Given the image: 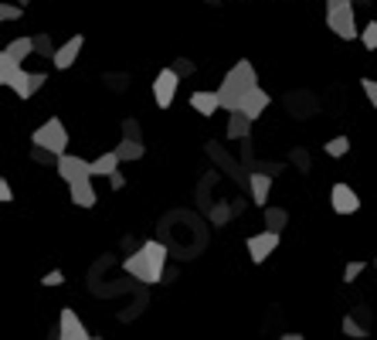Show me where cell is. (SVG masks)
Returning a JSON list of instances; mask_svg holds the SVG:
<instances>
[{
	"label": "cell",
	"mask_w": 377,
	"mask_h": 340,
	"mask_svg": "<svg viewBox=\"0 0 377 340\" xmlns=\"http://www.w3.org/2000/svg\"><path fill=\"white\" fill-rule=\"evenodd\" d=\"M164 262H167V245H160V242H143L140 252H133L122 262V269H126L133 279L157 286V282L164 279Z\"/></svg>",
	"instance_id": "obj_1"
},
{
	"label": "cell",
	"mask_w": 377,
	"mask_h": 340,
	"mask_svg": "<svg viewBox=\"0 0 377 340\" xmlns=\"http://www.w3.org/2000/svg\"><path fill=\"white\" fill-rule=\"evenodd\" d=\"M255 85H259L255 65L242 58L238 65H231V72L224 75V82L218 85V99H221V109L235 112V109H238V102H242V95H245L248 88H255Z\"/></svg>",
	"instance_id": "obj_2"
},
{
	"label": "cell",
	"mask_w": 377,
	"mask_h": 340,
	"mask_svg": "<svg viewBox=\"0 0 377 340\" xmlns=\"http://www.w3.org/2000/svg\"><path fill=\"white\" fill-rule=\"evenodd\" d=\"M31 143L34 147H44V150H51V154H65V147H68V130H65V123L62 119H48L44 126H38L34 133H31Z\"/></svg>",
	"instance_id": "obj_3"
},
{
	"label": "cell",
	"mask_w": 377,
	"mask_h": 340,
	"mask_svg": "<svg viewBox=\"0 0 377 340\" xmlns=\"http://www.w3.org/2000/svg\"><path fill=\"white\" fill-rule=\"evenodd\" d=\"M326 27H330L337 38H343V41L361 38V31H357V17H354V3H343V7L326 10Z\"/></svg>",
	"instance_id": "obj_4"
},
{
	"label": "cell",
	"mask_w": 377,
	"mask_h": 340,
	"mask_svg": "<svg viewBox=\"0 0 377 340\" xmlns=\"http://www.w3.org/2000/svg\"><path fill=\"white\" fill-rule=\"evenodd\" d=\"M177 85H181V75H177L174 69L157 72V79H153V99H157V106H160V109H170V106H174Z\"/></svg>",
	"instance_id": "obj_5"
},
{
	"label": "cell",
	"mask_w": 377,
	"mask_h": 340,
	"mask_svg": "<svg viewBox=\"0 0 377 340\" xmlns=\"http://www.w3.org/2000/svg\"><path fill=\"white\" fill-rule=\"evenodd\" d=\"M55 170H58V177H62L65 184L82 180V177H92V164L82 160V157H72V154H62V157L55 160Z\"/></svg>",
	"instance_id": "obj_6"
},
{
	"label": "cell",
	"mask_w": 377,
	"mask_h": 340,
	"mask_svg": "<svg viewBox=\"0 0 377 340\" xmlns=\"http://www.w3.org/2000/svg\"><path fill=\"white\" fill-rule=\"evenodd\" d=\"M276 249H279V232H272V228H265V232H259V235L248 239V255H252L255 265H262Z\"/></svg>",
	"instance_id": "obj_7"
},
{
	"label": "cell",
	"mask_w": 377,
	"mask_h": 340,
	"mask_svg": "<svg viewBox=\"0 0 377 340\" xmlns=\"http://www.w3.org/2000/svg\"><path fill=\"white\" fill-rule=\"evenodd\" d=\"M330 204H333L337 215H357V211H361V197H357V191L347 187V184H333Z\"/></svg>",
	"instance_id": "obj_8"
},
{
	"label": "cell",
	"mask_w": 377,
	"mask_h": 340,
	"mask_svg": "<svg viewBox=\"0 0 377 340\" xmlns=\"http://www.w3.org/2000/svg\"><path fill=\"white\" fill-rule=\"evenodd\" d=\"M269 102H272V99H269V92L255 85V88H248V92L242 95V102H238V109H235V112H245L248 119H259V116L269 109Z\"/></svg>",
	"instance_id": "obj_9"
},
{
	"label": "cell",
	"mask_w": 377,
	"mask_h": 340,
	"mask_svg": "<svg viewBox=\"0 0 377 340\" xmlns=\"http://www.w3.org/2000/svg\"><path fill=\"white\" fill-rule=\"evenodd\" d=\"M58 337L62 340H89L92 334H89V327L79 320V313L75 310H62V320H58Z\"/></svg>",
	"instance_id": "obj_10"
},
{
	"label": "cell",
	"mask_w": 377,
	"mask_h": 340,
	"mask_svg": "<svg viewBox=\"0 0 377 340\" xmlns=\"http://www.w3.org/2000/svg\"><path fill=\"white\" fill-rule=\"evenodd\" d=\"M82 45H86V38H82V34L68 38V41H65V45H62L58 51H55V58H51V62H55V69H58V72L72 69V65H75V58L82 55Z\"/></svg>",
	"instance_id": "obj_11"
},
{
	"label": "cell",
	"mask_w": 377,
	"mask_h": 340,
	"mask_svg": "<svg viewBox=\"0 0 377 340\" xmlns=\"http://www.w3.org/2000/svg\"><path fill=\"white\" fill-rule=\"evenodd\" d=\"M68 194H72V201L79 204V208H92L95 201V187H92V177H82V180H72L68 184Z\"/></svg>",
	"instance_id": "obj_12"
},
{
	"label": "cell",
	"mask_w": 377,
	"mask_h": 340,
	"mask_svg": "<svg viewBox=\"0 0 377 340\" xmlns=\"http://www.w3.org/2000/svg\"><path fill=\"white\" fill-rule=\"evenodd\" d=\"M190 109L211 119V116L221 109V99H218V92H194V95H190Z\"/></svg>",
	"instance_id": "obj_13"
},
{
	"label": "cell",
	"mask_w": 377,
	"mask_h": 340,
	"mask_svg": "<svg viewBox=\"0 0 377 340\" xmlns=\"http://www.w3.org/2000/svg\"><path fill=\"white\" fill-rule=\"evenodd\" d=\"M269 194H272V177L269 173H252V201L259 208H265Z\"/></svg>",
	"instance_id": "obj_14"
},
{
	"label": "cell",
	"mask_w": 377,
	"mask_h": 340,
	"mask_svg": "<svg viewBox=\"0 0 377 340\" xmlns=\"http://www.w3.org/2000/svg\"><path fill=\"white\" fill-rule=\"evenodd\" d=\"M252 123L255 119H248L245 112H231V119H228V140H245L252 133Z\"/></svg>",
	"instance_id": "obj_15"
},
{
	"label": "cell",
	"mask_w": 377,
	"mask_h": 340,
	"mask_svg": "<svg viewBox=\"0 0 377 340\" xmlns=\"http://www.w3.org/2000/svg\"><path fill=\"white\" fill-rule=\"evenodd\" d=\"M143 154H146L143 140H133V136H122V143L116 147V157H119V160H140Z\"/></svg>",
	"instance_id": "obj_16"
},
{
	"label": "cell",
	"mask_w": 377,
	"mask_h": 340,
	"mask_svg": "<svg viewBox=\"0 0 377 340\" xmlns=\"http://www.w3.org/2000/svg\"><path fill=\"white\" fill-rule=\"evenodd\" d=\"M119 157H116V150H109V154H102V157H95L92 160V177H109L112 170H119Z\"/></svg>",
	"instance_id": "obj_17"
},
{
	"label": "cell",
	"mask_w": 377,
	"mask_h": 340,
	"mask_svg": "<svg viewBox=\"0 0 377 340\" xmlns=\"http://www.w3.org/2000/svg\"><path fill=\"white\" fill-rule=\"evenodd\" d=\"M7 55H10V58H17V62H24L27 55H34V38H10Z\"/></svg>",
	"instance_id": "obj_18"
},
{
	"label": "cell",
	"mask_w": 377,
	"mask_h": 340,
	"mask_svg": "<svg viewBox=\"0 0 377 340\" xmlns=\"http://www.w3.org/2000/svg\"><path fill=\"white\" fill-rule=\"evenodd\" d=\"M10 88L17 92V99H31V95H34V82H31V72L17 69V75L10 79Z\"/></svg>",
	"instance_id": "obj_19"
},
{
	"label": "cell",
	"mask_w": 377,
	"mask_h": 340,
	"mask_svg": "<svg viewBox=\"0 0 377 340\" xmlns=\"http://www.w3.org/2000/svg\"><path fill=\"white\" fill-rule=\"evenodd\" d=\"M17 69H21V62L10 58L7 48H3V51H0V85H10V79L17 75Z\"/></svg>",
	"instance_id": "obj_20"
},
{
	"label": "cell",
	"mask_w": 377,
	"mask_h": 340,
	"mask_svg": "<svg viewBox=\"0 0 377 340\" xmlns=\"http://www.w3.org/2000/svg\"><path fill=\"white\" fill-rule=\"evenodd\" d=\"M343 334L354 340H364L367 337V324L364 320H357V317H343Z\"/></svg>",
	"instance_id": "obj_21"
},
{
	"label": "cell",
	"mask_w": 377,
	"mask_h": 340,
	"mask_svg": "<svg viewBox=\"0 0 377 340\" xmlns=\"http://www.w3.org/2000/svg\"><path fill=\"white\" fill-rule=\"evenodd\" d=\"M55 41L48 38V34H34V55H41V58H55Z\"/></svg>",
	"instance_id": "obj_22"
},
{
	"label": "cell",
	"mask_w": 377,
	"mask_h": 340,
	"mask_svg": "<svg viewBox=\"0 0 377 340\" xmlns=\"http://www.w3.org/2000/svg\"><path fill=\"white\" fill-rule=\"evenodd\" d=\"M323 150H326L330 157H347V154H350V140H347V136H333Z\"/></svg>",
	"instance_id": "obj_23"
},
{
	"label": "cell",
	"mask_w": 377,
	"mask_h": 340,
	"mask_svg": "<svg viewBox=\"0 0 377 340\" xmlns=\"http://www.w3.org/2000/svg\"><path fill=\"white\" fill-rule=\"evenodd\" d=\"M285 218H289V215H285L283 208H265V225H269L272 232L285 228Z\"/></svg>",
	"instance_id": "obj_24"
},
{
	"label": "cell",
	"mask_w": 377,
	"mask_h": 340,
	"mask_svg": "<svg viewBox=\"0 0 377 340\" xmlns=\"http://www.w3.org/2000/svg\"><path fill=\"white\" fill-rule=\"evenodd\" d=\"M24 7L21 3H0V21H21Z\"/></svg>",
	"instance_id": "obj_25"
},
{
	"label": "cell",
	"mask_w": 377,
	"mask_h": 340,
	"mask_svg": "<svg viewBox=\"0 0 377 340\" xmlns=\"http://www.w3.org/2000/svg\"><path fill=\"white\" fill-rule=\"evenodd\" d=\"M361 41H364V48H367V51H374V48H377V21H371V24L361 31Z\"/></svg>",
	"instance_id": "obj_26"
},
{
	"label": "cell",
	"mask_w": 377,
	"mask_h": 340,
	"mask_svg": "<svg viewBox=\"0 0 377 340\" xmlns=\"http://www.w3.org/2000/svg\"><path fill=\"white\" fill-rule=\"evenodd\" d=\"M31 160H34V164H51V160H58V154H51V150H44V147H34V150H31Z\"/></svg>",
	"instance_id": "obj_27"
},
{
	"label": "cell",
	"mask_w": 377,
	"mask_h": 340,
	"mask_svg": "<svg viewBox=\"0 0 377 340\" xmlns=\"http://www.w3.org/2000/svg\"><path fill=\"white\" fill-rule=\"evenodd\" d=\"M364 269H367L364 262H350V265L343 269V282H357V276H361Z\"/></svg>",
	"instance_id": "obj_28"
},
{
	"label": "cell",
	"mask_w": 377,
	"mask_h": 340,
	"mask_svg": "<svg viewBox=\"0 0 377 340\" xmlns=\"http://www.w3.org/2000/svg\"><path fill=\"white\" fill-rule=\"evenodd\" d=\"M62 282H65V272H62V269H51V272L41 279V286H62Z\"/></svg>",
	"instance_id": "obj_29"
},
{
	"label": "cell",
	"mask_w": 377,
	"mask_h": 340,
	"mask_svg": "<svg viewBox=\"0 0 377 340\" xmlns=\"http://www.w3.org/2000/svg\"><path fill=\"white\" fill-rule=\"evenodd\" d=\"M361 88L367 92V99H371V106L377 109V82L374 79H361Z\"/></svg>",
	"instance_id": "obj_30"
},
{
	"label": "cell",
	"mask_w": 377,
	"mask_h": 340,
	"mask_svg": "<svg viewBox=\"0 0 377 340\" xmlns=\"http://www.w3.org/2000/svg\"><path fill=\"white\" fill-rule=\"evenodd\" d=\"M122 136L140 140V123H136V119H122Z\"/></svg>",
	"instance_id": "obj_31"
},
{
	"label": "cell",
	"mask_w": 377,
	"mask_h": 340,
	"mask_svg": "<svg viewBox=\"0 0 377 340\" xmlns=\"http://www.w3.org/2000/svg\"><path fill=\"white\" fill-rule=\"evenodd\" d=\"M174 72H177V75H194V62H187V58L174 62Z\"/></svg>",
	"instance_id": "obj_32"
},
{
	"label": "cell",
	"mask_w": 377,
	"mask_h": 340,
	"mask_svg": "<svg viewBox=\"0 0 377 340\" xmlns=\"http://www.w3.org/2000/svg\"><path fill=\"white\" fill-rule=\"evenodd\" d=\"M109 184H112L116 191H122V187H126V177H122L119 170H112V173H109Z\"/></svg>",
	"instance_id": "obj_33"
},
{
	"label": "cell",
	"mask_w": 377,
	"mask_h": 340,
	"mask_svg": "<svg viewBox=\"0 0 377 340\" xmlns=\"http://www.w3.org/2000/svg\"><path fill=\"white\" fill-rule=\"evenodd\" d=\"M10 197H14V194H10V184L0 180V204H10Z\"/></svg>",
	"instance_id": "obj_34"
},
{
	"label": "cell",
	"mask_w": 377,
	"mask_h": 340,
	"mask_svg": "<svg viewBox=\"0 0 377 340\" xmlns=\"http://www.w3.org/2000/svg\"><path fill=\"white\" fill-rule=\"evenodd\" d=\"M343 3H350V0H326V10H333V7H343Z\"/></svg>",
	"instance_id": "obj_35"
},
{
	"label": "cell",
	"mask_w": 377,
	"mask_h": 340,
	"mask_svg": "<svg viewBox=\"0 0 377 340\" xmlns=\"http://www.w3.org/2000/svg\"><path fill=\"white\" fill-rule=\"evenodd\" d=\"M17 3H21V7H27V3H31V0H17Z\"/></svg>",
	"instance_id": "obj_36"
},
{
	"label": "cell",
	"mask_w": 377,
	"mask_h": 340,
	"mask_svg": "<svg viewBox=\"0 0 377 340\" xmlns=\"http://www.w3.org/2000/svg\"><path fill=\"white\" fill-rule=\"evenodd\" d=\"M374 272H377V258H374Z\"/></svg>",
	"instance_id": "obj_37"
}]
</instances>
